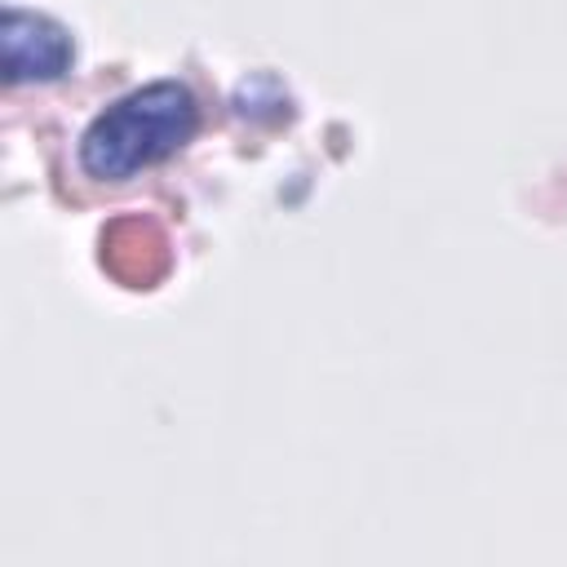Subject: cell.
Returning <instances> with one entry per match:
<instances>
[{
  "instance_id": "obj_1",
  "label": "cell",
  "mask_w": 567,
  "mask_h": 567,
  "mask_svg": "<svg viewBox=\"0 0 567 567\" xmlns=\"http://www.w3.org/2000/svg\"><path fill=\"white\" fill-rule=\"evenodd\" d=\"M195 97L177 80H155L146 89L111 102L80 137V168L102 182H124L195 133Z\"/></svg>"
}]
</instances>
